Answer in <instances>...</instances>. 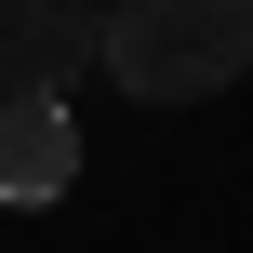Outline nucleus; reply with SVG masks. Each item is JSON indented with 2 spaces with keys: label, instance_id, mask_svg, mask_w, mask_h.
<instances>
[{
  "label": "nucleus",
  "instance_id": "obj_1",
  "mask_svg": "<svg viewBox=\"0 0 253 253\" xmlns=\"http://www.w3.org/2000/svg\"><path fill=\"white\" fill-rule=\"evenodd\" d=\"M93 67L133 107H200L253 67V0H120L93 13Z\"/></svg>",
  "mask_w": 253,
  "mask_h": 253
},
{
  "label": "nucleus",
  "instance_id": "obj_2",
  "mask_svg": "<svg viewBox=\"0 0 253 253\" xmlns=\"http://www.w3.org/2000/svg\"><path fill=\"white\" fill-rule=\"evenodd\" d=\"M93 67V0H0V80L67 107V80Z\"/></svg>",
  "mask_w": 253,
  "mask_h": 253
},
{
  "label": "nucleus",
  "instance_id": "obj_3",
  "mask_svg": "<svg viewBox=\"0 0 253 253\" xmlns=\"http://www.w3.org/2000/svg\"><path fill=\"white\" fill-rule=\"evenodd\" d=\"M67 187H80V133H67V107L0 93V213H53Z\"/></svg>",
  "mask_w": 253,
  "mask_h": 253
}]
</instances>
